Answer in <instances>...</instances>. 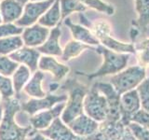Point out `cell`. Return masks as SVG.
<instances>
[{"mask_svg":"<svg viewBox=\"0 0 149 140\" xmlns=\"http://www.w3.org/2000/svg\"><path fill=\"white\" fill-rule=\"evenodd\" d=\"M4 116L0 124V140H27L33 131L32 126H21L16 121V116L22 111L21 101L19 98L2 102Z\"/></svg>","mask_w":149,"mask_h":140,"instance_id":"cell-1","label":"cell"},{"mask_svg":"<svg viewBox=\"0 0 149 140\" xmlns=\"http://www.w3.org/2000/svg\"><path fill=\"white\" fill-rule=\"evenodd\" d=\"M59 89L67 92V100L61 119L68 125L77 117L84 113V99L90 88L79 82L77 79L70 78L65 79Z\"/></svg>","mask_w":149,"mask_h":140,"instance_id":"cell-2","label":"cell"},{"mask_svg":"<svg viewBox=\"0 0 149 140\" xmlns=\"http://www.w3.org/2000/svg\"><path fill=\"white\" fill-rule=\"evenodd\" d=\"M95 51L97 53L101 54L102 56V59H104L100 68L97 69L95 72L91 74L77 71V75L84 76L88 79L105 77L108 76V75H116L126 68L130 59V54L115 52V51L105 48L102 45L97 46Z\"/></svg>","mask_w":149,"mask_h":140,"instance_id":"cell-3","label":"cell"},{"mask_svg":"<svg viewBox=\"0 0 149 140\" xmlns=\"http://www.w3.org/2000/svg\"><path fill=\"white\" fill-rule=\"evenodd\" d=\"M146 78V68L140 65H133L112 76L109 83L112 84L116 92L121 95L129 91L136 89Z\"/></svg>","mask_w":149,"mask_h":140,"instance_id":"cell-4","label":"cell"},{"mask_svg":"<svg viewBox=\"0 0 149 140\" xmlns=\"http://www.w3.org/2000/svg\"><path fill=\"white\" fill-rule=\"evenodd\" d=\"M84 113L90 118L102 123L106 119L107 116V102L104 95L97 90L95 86L90 88L87 95L84 99Z\"/></svg>","mask_w":149,"mask_h":140,"instance_id":"cell-5","label":"cell"},{"mask_svg":"<svg viewBox=\"0 0 149 140\" xmlns=\"http://www.w3.org/2000/svg\"><path fill=\"white\" fill-rule=\"evenodd\" d=\"M67 94H55V93H48L45 97L42 98H29L27 101L21 102L22 111L26 113L28 116H33L38 112L52 108L60 103L66 102Z\"/></svg>","mask_w":149,"mask_h":140,"instance_id":"cell-6","label":"cell"},{"mask_svg":"<svg viewBox=\"0 0 149 140\" xmlns=\"http://www.w3.org/2000/svg\"><path fill=\"white\" fill-rule=\"evenodd\" d=\"M55 0H45L38 2H28L23 6V11L22 17L15 22L18 26L25 28L35 24L40 17L48 10Z\"/></svg>","mask_w":149,"mask_h":140,"instance_id":"cell-7","label":"cell"},{"mask_svg":"<svg viewBox=\"0 0 149 140\" xmlns=\"http://www.w3.org/2000/svg\"><path fill=\"white\" fill-rule=\"evenodd\" d=\"M93 86L97 88V90L104 95L107 102V116L105 120H121L120 118V94L109 82L98 81L93 84Z\"/></svg>","mask_w":149,"mask_h":140,"instance_id":"cell-8","label":"cell"},{"mask_svg":"<svg viewBox=\"0 0 149 140\" xmlns=\"http://www.w3.org/2000/svg\"><path fill=\"white\" fill-rule=\"evenodd\" d=\"M142 108L141 101L136 89L123 93L120 96V118L125 126L132 123V119Z\"/></svg>","mask_w":149,"mask_h":140,"instance_id":"cell-9","label":"cell"},{"mask_svg":"<svg viewBox=\"0 0 149 140\" xmlns=\"http://www.w3.org/2000/svg\"><path fill=\"white\" fill-rule=\"evenodd\" d=\"M65 107V102L60 103L52 108L38 112L29 117V124L35 131H43L57 119L61 118L62 113Z\"/></svg>","mask_w":149,"mask_h":140,"instance_id":"cell-10","label":"cell"},{"mask_svg":"<svg viewBox=\"0 0 149 140\" xmlns=\"http://www.w3.org/2000/svg\"><path fill=\"white\" fill-rule=\"evenodd\" d=\"M38 69L44 73H49L56 82L64 79L70 72L68 65L59 62L53 56L47 55H42L40 57L38 62Z\"/></svg>","mask_w":149,"mask_h":140,"instance_id":"cell-11","label":"cell"},{"mask_svg":"<svg viewBox=\"0 0 149 140\" xmlns=\"http://www.w3.org/2000/svg\"><path fill=\"white\" fill-rule=\"evenodd\" d=\"M49 32V28L42 26L36 22L31 26L25 27L21 36L24 46L36 49L45 43Z\"/></svg>","mask_w":149,"mask_h":140,"instance_id":"cell-12","label":"cell"},{"mask_svg":"<svg viewBox=\"0 0 149 140\" xmlns=\"http://www.w3.org/2000/svg\"><path fill=\"white\" fill-rule=\"evenodd\" d=\"M8 56L19 64L25 65L34 73L38 70V62L42 54L37 49L23 46L22 48Z\"/></svg>","mask_w":149,"mask_h":140,"instance_id":"cell-13","label":"cell"},{"mask_svg":"<svg viewBox=\"0 0 149 140\" xmlns=\"http://www.w3.org/2000/svg\"><path fill=\"white\" fill-rule=\"evenodd\" d=\"M99 123L83 113L68 124L72 132L78 137H88L95 134L99 129Z\"/></svg>","mask_w":149,"mask_h":140,"instance_id":"cell-14","label":"cell"},{"mask_svg":"<svg viewBox=\"0 0 149 140\" xmlns=\"http://www.w3.org/2000/svg\"><path fill=\"white\" fill-rule=\"evenodd\" d=\"M62 36V28L61 23L56 27L52 28L49 32L48 38L45 41V43L36 48L37 50L42 55L53 56V57H61L63 54V49L60 44V38Z\"/></svg>","mask_w":149,"mask_h":140,"instance_id":"cell-15","label":"cell"},{"mask_svg":"<svg viewBox=\"0 0 149 140\" xmlns=\"http://www.w3.org/2000/svg\"><path fill=\"white\" fill-rule=\"evenodd\" d=\"M63 21L64 24L69 28L70 32H71L74 40H77L78 42H81V43L92 47H97L101 45L100 41L96 38V36L92 34V32L88 27L74 23L70 18H66Z\"/></svg>","mask_w":149,"mask_h":140,"instance_id":"cell-16","label":"cell"},{"mask_svg":"<svg viewBox=\"0 0 149 140\" xmlns=\"http://www.w3.org/2000/svg\"><path fill=\"white\" fill-rule=\"evenodd\" d=\"M50 140H77V136L61 118H57L48 128L39 131Z\"/></svg>","mask_w":149,"mask_h":140,"instance_id":"cell-17","label":"cell"},{"mask_svg":"<svg viewBox=\"0 0 149 140\" xmlns=\"http://www.w3.org/2000/svg\"><path fill=\"white\" fill-rule=\"evenodd\" d=\"M23 6L17 0L0 1V14L4 23H15L22 15Z\"/></svg>","mask_w":149,"mask_h":140,"instance_id":"cell-18","label":"cell"},{"mask_svg":"<svg viewBox=\"0 0 149 140\" xmlns=\"http://www.w3.org/2000/svg\"><path fill=\"white\" fill-rule=\"evenodd\" d=\"M45 78V73L41 70H36L32 74L30 80L27 82L23 88V92L30 98H42L45 97L48 93L43 88V81Z\"/></svg>","mask_w":149,"mask_h":140,"instance_id":"cell-19","label":"cell"},{"mask_svg":"<svg viewBox=\"0 0 149 140\" xmlns=\"http://www.w3.org/2000/svg\"><path fill=\"white\" fill-rule=\"evenodd\" d=\"M137 18L132 20V26L137 28L140 35L144 36L149 26V0H134Z\"/></svg>","mask_w":149,"mask_h":140,"instance_id":"cell-20","label":"cell"},{"mask_svg":"<svg viewBox=\"0 0 149 140\" xmlns=\"http://www.w3.org/2000/svg\"><path fill=\"white\" fill-rule=\"evenodd\" d=\"M126 127L121 120H104L99 124L98 131L108 140H120L126 130Z\"/></svg>","mask_w":149,"mask_h":140,"instance_id":"cell-21","label":"cell"},{"mask_svg":"<svg viewBox=\"0 0 149 140\" xmlns=\"http://www.w3.org/2000/svg\"><path fill=\"white\" fill-rule=\"evenodd\" d=\"M101 45L105 48L115 51L118 53H128V54H136V48L133 43H125L115 39L111 36V34L104 35L99 39Z\"/></svg>","mask_w":149,"mask_h":140,"instance_id":"cell-22","label":"cell"},{"mask_svg":"<svg viewBox=\"0 0 149 140\" xmlns=\"http://www.w3.org/2000/svg\"><path fill=\"white\" fill-rule=\"evenodd\" d=\"M61 21H62V14H61L60 1L55 0L50 8L40 17L37 23H39L42 26L52 29L60 24Z\"/></svg>","mask_w":149,"mask_h":140,"instance_id":"cell-23","label":"cell"},{"mask_svg":"<svg viewBox=\"0 0 149 140\" xmlns=\"http://www.w3.org/2000/svg\"><path fill=\"white\" fill-rule=\"evenodd\" d=\"M87 50H95L96 47H92L90 45H86L81 42H78L77 40H70L68 41L66 45L63 49V54L61 56V60L63 62H69L72 59L78 57L82 52H84Z\"/></svg>","mask_w":149,"mask_h":140,"instance_id":"cell-24","label":"cell"},{"mask_svg":"<svg viewBox=\"0 0 149 140\" xmlns=\"http://www.w3.org/2000/svg\"><path fill=\"white\" fill-rule=\"evenodd\" d=\"M33 72L25 65L20 64L18 68L15 70L11 76V80L13 84L14 92H15V97H20L21 92L23 91L27 82L30 80Z\"/></svg>","mask_w":149,"mask_h":140,"instance_id":"cell-25","label":"cell"},{"mask_svg":"<svg viewBox=\"0 0 149 140\" xmlns=\"http://www.w3.org/2000/svg\"><path fill=\"white\" fill-rule=\"evenodd\" d=\"M24 46L22 36L0 38V55H10Z\"/></svg>","mask_w":149,"mask_h":140,"instance_id":"cell-26","label":"cell"},{"mask_svg":"<svg viewBox=\"0 0 149 140\" xmlns=\"http://www.w3.org/2000/svg\"><path fill=\"white\" fill-rule=\"evenodd\" d=\"M62 21L65 20L74 12L81 13L87 9V8L79 0H59Z\"/></svg>","mask_w":149,"mask_h":140,"instance_id":"cell-27","label":"cell"},{"mask_svg":"<svg viewBox=\"0 0 149 140\" xmlns=\"http://www.w3.org/2000/svg\"><path fill=\"white\" fill-rule=\"evenodd\" d=\"M86 8H90L95 10L105 13L107 15H113L115 8L113 5L107 3L104 0H79Z\"/></svg>","mask_w":149,"mask_h":140,"instance_id":"cell-28","label":"cell"},{"mask_svg":"<svg viewBox=\"0 0 149 140\" xmlns=\"http://www.w3.org/2000/svg\"><path fill=\"white\" fill-rule=\"evenodd\" d=\"M137 54L138 65L146 68L149 66V39L143 40L137 45H135Z\"/></svg>","mask_w":149,"mask_h":140,"instance_id":"cell-29","label":"cell"},{"mask_svg":"<svg viewBox=\"0 0 149 140\" xmlns=\"http://www.w3.org/2000/svg\"><path fill=\"white\" fill-rule=\"evenodd\" d=\"M0 94L2 96L3 102L15 97V92L10 77L0 75Z\"/></svg>","mask_w":149,"mask_h":140,"instance_id":"cell-30","label":"cell"},{"mask_svg":"<svg viewBox=\"0 0 149 140\" xmlns=\"http://www.w3.org/2000/svg\"><path fill=\"white\" fill-rule=\"evenodd\" d=\"M18 63L13 61L8 55H0V75L10 77L19 66Z\"/></svg>","mask_w":149,"mask_h":140,"instance_id":"cell-31","label":"cell"},{"mask_svg":"<svg viewBox=\"0 0 149 140\" xmlns=\"http://www.w3.org/2000/svg\"><path fill=\"white\" fill-rule=\"evenodd\" d=\"M141 101V106L143 110L149 112V77L146 78L136 88Z\"/></svg>","mask_w":149,"mask_h":140,"instance_id":"cell-32","label":"cell"},{"mask_svg":"<svg viewBox=\"0 0 149 140\" xmlns=\"http://www.w3.org/2000/svg\"><path fill=\"white\" fill-rule=\"evenodd\" d=\"M24 28L18 26L15 23H4L0 24V38L14 36H21Z\"/></svg>","mask_w":149,"mask_h":140,"instance_id":"cell-33","label":"cell"},{"mask_svg":"<svg viewBox=\"0 0 149 140\" xmlns=\"http://www.w3.org/2000/svg\"><path fill=\"white\" fill-rule=\"evenodd\" d=\"M127 127L137 140H149V129L136 123H130Z\"/></svg>","mask_w":149,"mask_h":140,"instance_id":"cell-34","label":"cell"},{"mask_svg":"<svg viewBox=\"0 0 149 140\" xmlns=\"http://www.w3.org/2000/svg\"><path fill=\"white\" fill-rule=\"evenodd\" d=\"M132 121L149 129V112L141 108L134 114V116L132 119Z\"/></svg>","mask_w":149,"mask_h":140,"instance_id":"cell-35","label":"cell"},{"mask_svg":"<svg viewBox=\"0 0 149 140\" xmlns=\"http://www.w3.org/2000/svg\"><path fill=\"white\" fill-rule=\"evenodd\" d=\"M27 140H50V139L45 136V135L41 132H39V131L33 130L31 134H29V136H28Z\"/></svg>","mask_w":149,"mask_h":140,"instance_id":"cell-36","label":"cell"},{"mask_svg":"<svg viewBox=\"0 0 149 140\" xmlns=\"http://www.w3.org/2000/svg\"><path fill=\"white\" fill-rule=\"evenodd\" d=\"M130 39H132V43L134 44V42L136 41L137 37L140 36V31L137 28L132 26V28H130Z\"/></svg>","mask_w":149,"mask_h":140,"instance_id":"cell-37","label":"cell"},{"mask_svg":"<svg viewBox=\"0 0 149 140\" xmlns=\"http://www.w3.org/2000/svg\"><path fill=\"white\" fill-rule=\"evenodd\" d=\"M120 140H137L136 138L134 137V135L132 134V132L129 130L128 127H126V130L125 132L122 135V137H121Z\"/></svg>","mask_w":149,"mask_h":140,"instance_id":"cell-38","label":"cell"},{"mask_svg":"<svg viewBox=\"0 0 149 140\" xmlns=\"http://www.w3.org/2000/svg\"><path fill=\"white\" fill-rule=\"evenodd\" d=\"M3 116H4V106H3V104H1L0 105V124L2 123Z\"/></svg>","mask_w":149,"mask_h":140,"instance_id":"cell-39","label":"cell"},{"mask_svg":"<svg viewBox=\"0 0 149 140\" xmlns=\"http://www.w3.org/2000/svg\"><path fill=\"white\" fill-rule=\"evenodd\" d=\"M17 1L20 4H22V6H24L25 4H27L28 2H30V0H17Z\"/></svg>","mask_w":149,"mask_h":140,"instance_id":"cell-40","label":"cell"},{"mask_svg":"<svg viewBox=\"0 0 149 140\" xmlns=\"http://www.w3.org/2000/svg\"><path fill=\"white\" fill-rule=\"evenodd\" d=\"M2 102H3V100H2V96H1V94H0V105L2 104Z\"/></svg>","mask_w":149,"mask_h":140,"instance_id":"cell-41","label":"cell"},{"mask_svg":"<svg viewBox=\"0 0 149 140\" xmlns=\"http://www.w3.org/2000/svg\"><path fill=\"white\" fill-rule=\"evenodd\" d=\"M3 22H2V18H1V14H0V24H1Z\"/></svg>","mask_w":149,"mask_h":140,"instance_id":"cell-42","label":"cell"},{"mask_svg":"<svg viewBox=\"0 0 149 140\" xmlns=\"http://www.w3.org/2000/svg\"><path fill=\"white\" fill-rule=\"evenodd\" d=\"M77 140H81V139H80V137H78V136H77Z\"/></svg>","mask_w":149,"mask_h":140,"instance_id":"cell-43","label":"cell"},{"mask_svg":"<svg viewBox=\"0 0 149 140\" xmlns=\"http://www.w3.org/2000/svg\"><path fill=\"white\" fill-rule=\"evenodd\" d=\"M0 1H2V0H0Z\"/></svg>","mask_w":149,"mask_h":140,"instance_id":"cell-44","label":"cell"}]
</instances>
